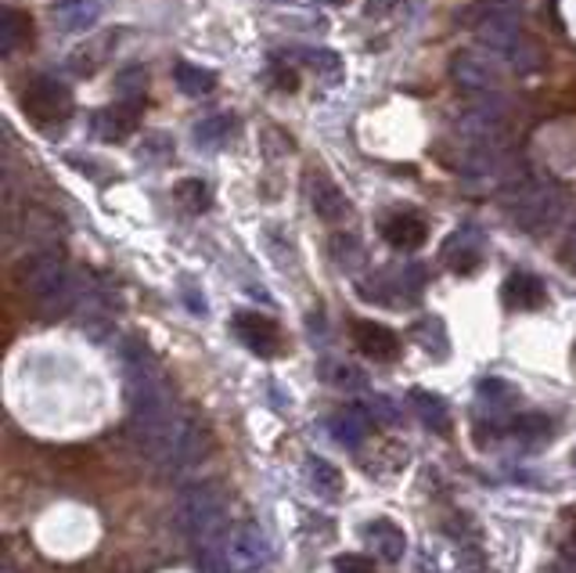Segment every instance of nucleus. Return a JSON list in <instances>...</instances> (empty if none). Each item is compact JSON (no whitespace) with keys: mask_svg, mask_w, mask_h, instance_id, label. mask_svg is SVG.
<instances>
[{"mask_svg":"<svg viewBox=\"0 0 576 573\" xmlns=\"http://www.w3.org/2000/svg\"><path fill=\"white\" fill-rule=\"evenodd\" d=\"M504 214L512 217V224L526 231V235H551L555 224L566 217V198L544 178H519L512 181L501 195Z\"/></svg>","mask_w":576,"mask_h":573,"instance_id":"obj_1","label":"nucleus"},{"mask_svg":"<svg viewBox=\"0 0 576 573\" xmlns=\"http://www.w3.org/2000/svg\"><path fill=\"white\" fill-rule=\"evenodd\" d=\"M22 285L37 307L47 314V318H58V314L73 310L76 303V278L69 275L65 260L54 249L33 253L26 264H22Z\"/></svg>","mask_w":576,"mask_h":573,"instance_id":"obj_2","label":"nucleus"},{"mask_svg":"<svg viewBox=\"0 0 576 573\" xmlns=\"http://www.w3.org/2000/svg\"><path fill=\"white\" fill-rule=\"evenodd\" d=\"M476 40L483 48L498 51L508 58V65L515 73H534L540 65V51L530 33L523 29V22L512 15V8H487L476 22Z\"/></svg>","mask_w":576,"mask_h":573,"instance_id":"obj_3","label":"nucleus"},{"mask_svg":"<svg viewBox=\"0 0 576 573\" xmlns=\"http://www.w3.org/2000/svg\"><path fill=\"white\" fill-rule=\"evenodd\" d=\"M451 80L468 105H501V80L483 54L476 51H457L451 58Z\"/></svg>","mask_w":576,"mask_h":573,"instance_id":"obj_4","label":"nucleus"},{"mask_svg":"<svg viewBox=\"0 0 576 573\" xmlns=\"http://www.w3.org/2000/svg\"><path fill=\"white\" fill-rule=\"evenodd\" d=\"M22 112L44 126H58L73 115V95H69V87L62 80L33 76L29 84L22 87Z\"/></svg>","mask_w":576,"mask_h":573,"instance_id":"obj_5","label":"nucleus"},{"mask_svg":"<svg viewBox=\"0 0 576 573\" xmlns=\"http://www.w3.org/2000/svg\"><path fill=\"white\" fill-rule=\"evenodd\" d=\"M228 563L234 573H264L270 563V541L256 523H242L228 534Z\"/></svg>","mask_w":576,"mask_h":573,"instance_id":"obj_6","label":"nucleus"},{"mask_svg":"<svg viewBox=\"0 0 576 573\" xmlns=\"http://www.w3.org/2000/svg\"><path fill=\"white\" fill-rule=\"evenodd\" d=\"M231 325H234V336H238L242 343L253 350V354H260V357L281 354V332H278V325L270 321V318H264V314L238 310Z\"/></svg>","mask_w":576,"mask_h":573,"instance_id":"obj_7","label":"nucleus"},{"mask_svg":"<svg viewBox=\"0 0 576 573\" xmlns=\"http://www.w3.org/2000/svg\"><path fill=\"white\" fill-rule=\"evenodd\" d=\"M307 203L317 217L324 220V224H339L346 214H350V203H346V195L339 192V184L328 178V173H310L307 178Z\"/></svg>","mask_w":576,"mask_h":573,"instance_id":"obj_8","label":"nucleus"},{"mask_svg":"<svg viewBox=\"0 0 576 573\" xmlns=\"http://www.w3.org/2000/svg\"><path fill=\"white\" fill-rule=\"evenodd\" d=\"M501 300L508 303L512 310H540L548 303V289L530 271H512L501 285Z\"/></svg>","mask_w":576,"mask_h":573,"instance_id":"obj_9","label":"nucleus"},{"mask_svg":"<svg viewBox=\"0 0 576 573\" xmlns=\"http://www.w3.org/2000/svg\"><path fill=\"white\" fill-rule=\"evenodd\" d=\"M350 329H354V343L360 346L364 357H371V361H396L400 357V336L385 329V325L354 321Z\"/></svg>","mask_w":576,"mask_h":573,"instance_id":"obj_10","label":"nucleus"},{"mask_svg":"<svg viewBox=\"0 0 576 573\" xmlns=\"http://www.w3.org/2000/svg\"><path fill=\"white\" fill-rule=\"evenodd\" d=\"M360 537L368 541V548L375 556L385 559V563H400L404 552H407V537H404V531H400L393 520H371L360 531Z\"/></svg>","mask_w":576,"mask_h":573,"instance_id":"obj_11","label":"nucleus"},{"mask_svg":"<svg viewBox=\"0 0 576 573\" xmlns=\"http://www.w3.org/2000/svg\"><path fill=\"white\" fill-rule=\"evenodd\" d=\"M137 112H140V105H131V101L109 105V109H101L94 115V134H98L101 142H123L126 134H134Z\"/></svg>","mask_w":576,"mask_h":573,"instance_id":"obj_12","label":"nucleus"},{"mask_svg":"<svg viewBox=\"0 0 576 573\" xmlns=\"http://www.w3.org/2000/svg\"><path fill=\"white\" fill-rule=\"evenodd\" d=\"M105 0H62L54 8V26L62 33H87L98 26Z\"/></svg>","mask_w":576,"mask_h":573,"instance_id":"obj_13","label":"nucleus"},{"mask_svg":"<svg viewBox=\"0 0 576 573\" xmlns=\"http://www.w3.org/2000/svg\"><path fill=\"white\" fill-rule=\"evenodd\" d=\"M429 228L418 214H393L382 220V239L393 245V249H418L426 242Z\"/></svg>","mask_w":576,"mask_h":573,"instance_id":"obj_14","label":"nucleus"},{"mask_svg":"<svg viewBox=\"0 0 576 573\" xmlns=\"http://www.w3.org/2000/svg\"><path fill=\"white\" fill-rule=\"evenodd\" d=\"M332 432L343 448H360L364 437L371 432V412H364V407H343L332 418Z\"/></svg>","mask_w":576,"mask_h":573,"instance_id":"obj_15","label":"nucleus"},{"mask_svg":"<svg viewBox=\"0 0 576 573\" xmlns=\"http://www.w3.org/2000/svg\"><path fill=\"white\" fill-rule=\"evenodd\" d=\"M473 235L468 231H462V235H454L451 242H446V264H451V271L457 275H468V271H476L479 260H483V249H479V242H468Z\"/></svg>","mask_w":576,"mask_h":573,"instance_id":"obj_16","label":"nucleus"},{"mask_svg":"<svg viewBox=\"0 0 576 573\" xmlns=\"http://www.w3.org/2000/svg\"><path fill=\"white\" fill-rule=\"evenodd\" d=\"M410 404H415L418 418H421V423H426L429 429H437V432L451 429V412H446V404L440 401L437 393H429V390H410Z\"/></svg>","mask_w":576,"mask_h":573,"instance_id":"obj_17","label":"nucleus"},{"mask_svg":"<svg viewBox=\"0 0 576 573\" xmlns=\"http://www.w3.org/2000/svg\"><path fill=\"white\" fill-rule=\"evenodd\" d=\"M173 80H177V87L184 90V95H192V98L213 95V87H217V76L209 73V69L192 65V62H177V69H173Z\"/></svg>","mask_w":576,"mask_h":573,"instance_id":"obj_18","label":"nucleus"},{"mask_svg":"<svg viewBox=\"0 0 576 573\" xmlns=\"http://www.w3.org/2000/svg\"><path fill=\"white\" fill-rule=\"evenodd\" d=\"M299 62L314 69V76H321L324 84H339V80H343V58L328 48H303Z\"/></svg>","mask_w":576,"mask_h":573,"instance_id":"obj_19","label":"nucleus"},{"mask_svg":"<svg viewBox=\"0 0 576 573\" xmlns=\"http://www.w3.org/2000/svg\"><path fill=\"white\" fill-rule=\"evenodd\" d=\"M26 40H29V15H22L15 8H4V19H0V51L15 54Z\"/></svg>","mask_w":576,"mask_h":573,"instance_id":"obj_20","label":"nucleus"},{"mask_svg":"<svg viewBox=\"0 0 576 573\" xmlns=\"http://www.w3.org/2000/svg\"><path fill=\"white\" fill-rule=\"evenodd\" d=\"M234 120L231 115H209V120L195 123V145L198 148H220L231 142Z\"/></svg>","mask_w":576,"mask_h":573,"instance_id":"obj_21","label":"nucleus"},{"mask_svg":"<svg viewBox=\"0 0 576 573\" xmlns=\"http://www.w3.org/2000/svg\"><path fill=\"white\" fill-rule=\"evenodd\" d=\"M508 432L515 440H523V443H544L551 437V418H544V415H519V418H512Z\"/></svg>","mask_w":576,"mask_h":573,"instance_id":"obj_22","label":"nucleus"},{"mask_svg":"<svg viewBox=\"0 0 576 573\" xmlns=\"http://www.w3.org/2000/svg\"><path fill=\"white\" fill-rule=\"evenodd\" d=\"M177 203L187 209V214H203V209H209V203H213V195H209V184L198 181V178H187L177 184Z\"/></svg>","mask_w":576,"mask_h":573,"instance_id":"obj_23","label":"nucleus"},{"mask_svg":"<svg viewBox=\"0 0 576 573\" xmlns=\"http://www.w3.org/2000/svg\"><path fill=\"white\" fill-rule=\"evenodd\" d=\"M310 479H314V490H321L324 498L343 495V473H339L332 462L310 459Z\"/></svg>","mask_w":576,"mask_h":573,"instance_id":"obj_24","label":"nucleus"},{"mask_svg":"<svg viewBox=\"0 0 576 573\" xmlns=\"http://www.w3.org/2000/svg\"><path fill=\"white\" fill-rule=\"evenodd\" d=\"M479 397L490 404V412H504V407H512L515 401H519L515 386H508L504 379H483L479 382Z\"/></svg>","mask_w":576,"mask_h":573,"instance_id":"obj_25","label":"nucleus"},{"mask_svg":"<svg viewBox=\"0 0 576 573\" xmlns=\"http://www.w3.org/2000/svg\"><path fill=\"white\" fill-rule=\"evenodd\" d=\"M145 87H148V76L145 69H123L120 80H115V90H120V101H131V105H140L145 101Z\"/></svg>","mask_w":576,"mask_h":573,"instance_id":"obj_26","label":"nucleus"},{"mask_svg":"<svg viewBox=\"0 0 576 573\" xmlns=\"http://www.w3.org/2000/svg\"><path fill=\"white\" fill-rule=\"evenodd\" d=\"M324 379L339 386V390H364V386H368V379L350 365H324Z\"/></svg>","mask_w":576,"mask_h":573,"instance_id":"obj_27","label":"nucleus"},{"mask_svg":"<svg viewBox=\"0 0 576 573\" xmlns=\"http://www.w3.org/2000/svg\"><path fill=\"white\" fill-rule=\"evenodd\" d=\"M335 573H375V570H371V563L364 556L346 552V556L335 559Z\"/></svg>","mask_w":576,"mask_h":573,"instance_id":"obj_28","label":"nucleus"},{"mask_svg":"<svg viewBox=\"0 0 576 573\" xmlns=\"http://www.w3.org/2000/svg\"><path fill=\"white\" fill-rule=\"evenodd\" d=\"M368 412H371V415H379V418H385V423H393V418H396V412H393V404H390V401H385V397H375V401H371V407H368Z\"/></svg>","mask_w":576,"mask_h":573,"instance_id":"obj_29","label":"nucleus"},{"mask_svg":"<svg viewBox=\"0 0 576 573\" xmlns=\"http://www.w3.org/2000/svg\"><path fill=\"white\" fill-rule=\"evenodd\" d=\"M562 260H566V267H573V271H576V228L569 231V239H566V256H562Z\"/></svg>","mask_w":576,"mask_h":573,"instance_id":"obj_30","label":"nucleus"},{"mask_svg":"<svg viewBox=\"0 0 576 573\" xmlns=\"http://www.w3.org/2000/svg\"><path fill=\"white\" fill-rule=\"evenodd\" d=\"M393 0H368V15H382V11H390Z\"/></svg>","mask_w":576,"mask_h":573,"instance_id":"obj_31","label":"nucleus"},{"mask_svg":"<svg viewBox=\"0 0 576 573\" xmlns=\"http://www.w3.org/2000/svg\"><path fill=\"white\" fill-rule=\"evenodd\" d=\"M321 4H350V0H321Z\"/></svg>","mask_w":576,"mask_h":573,"instance_id":"obj_32","label":"nucleus"},{"mask_svg":"<svg viewBox=\"0 0 576 573\" xmlns=\"http://www.w3.org/2000/svg\"><path fill=\"white\" fill-rule=\"evenodd\" d=\"M573 462H576V451H573Z\"/></svg>","mask_w":576,"mask_h":573,"instance_id":"obj_33","label":"nucleus"}]
</instances>
